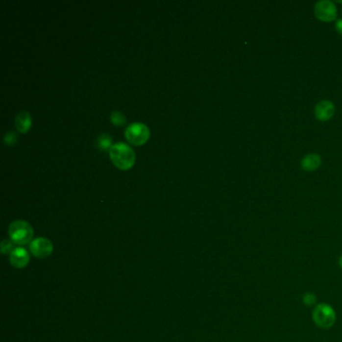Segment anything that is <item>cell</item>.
<instances>
[{
  "instance_id": "obj_1",
  "label": "cell",
  "mask_w": 342,
  "mask_h": 342,
  "mask_svg": "<svg viewBox=\"0 0 342 342\" xmlns=\"http://www.w3.org/2000/svg\"><path fill=\"white\" fill-rule=\"evenodd\" d=\"M112 162L121 170H127L136 162V154L131 146L123 142L116 143L110 148Z\"/></svg>"
},
{
  "instance_id": "obj_2",
  "label": "cell",
  "mask_w": 342,
  "mask_h": 342,
  "mask_svg": "<svg viewBox=\"0 0 342 342\" xmlns=\"http://www.w3.org/2000/svg\"><path fill=\"white\" fill-rule=\"evenodd\" d=\"M8 234L11 241L19 246L30 244L33 237L32 226L24 220H15L8 228Z\"/></svg>"
},
{
  "instance_id": "obj_3",
  "label": "cell",
  "mask_w": 342,
  "mask_h": 342,
  "mask_svg": "<svg viewBox=\"0 0 342 342\" xmlns=\"http://www.w3.org/2000/svg\"><path fill=\"white\" fill-rule=\"evenodd\" d=\"M312 318L314 323L318 327L322 329H328L335 323L336 313L330 305L326 303H319L313 309Z\"/></svg>"
},
{
  "instance_id": "obj_4",
  "label": "cell",
  "mask_w": 342,
  "mask_h": 342,
  "mask_svg": "<svg viewBox=\"0 0 342 342\" xmlns=\"http://www.w3.org/2000/svg\"><path fill=\"white\" fill-rule=\"evenodd\" d=\"M124 136L129 143L141 146L145 144L149 137V130L147 124L140 122H135L126 126Z\"/></svg>"
},
{
  "instance_id": "obj_5",
  "label": "cell",
  "mask_w": 342,
  "mask_h": 342,
  "mask_svg": "<svg viewBox=\"0 0 342 342\" xmlns=\"http://www.w3.org/2000/svg\"><path fill=\"white\" fill-rule=\"evenodd\" d=\"M29 250L36 258L44 259L51 255L53 251V245L51 241L45 237H38L31 241L29 244Z\"/></svg>"
},
{
  "instance_id": "obj_6",
  "label": "cell",
  "mask_w": 342,
  "mask_h": 342,
  "mask_svg": "<svg viewBox=\"0 0 342 342\" xmlns=\"http://www.w3.org/2000/svg\"><path fill=\"white\" fill-rule=\"evenodd\" d=\"M315 15L318 19L322 21H332L336 18L337 9L333 2L328 1V0H322L315 4Z\"/></svg>"
},
{
  "instance_id": "obj_7",
  "label": "cell",
  "mask_w": 342,
  "mask_h": 342,
  "mask_svg": "<svg viewBox=\"0 0 342 342\" xmlns=\"http://www.w3.org/2000/svg\"><path fill=\"white\" fill-rule=\"evenodd\" d=\"M9 260L13 267L17 269H23L26 267L30 260V255L25 248H15L9 255Z\"/></svg>"
},
{
  "instance_id": "obj_8",
  "label": "cell",
  "mask_w": 342,
  "mask_h": 342,
  "mask_svg": "<svg viewBox=\"0 0 342 342\" xmlns=\"http://www.w3.org/2000/svg\"><path fill=\"white\" fill-rule=\"evenodd\" d=\"M334 104L329 100H321L315 106L314 114L317 120L324 122L328 121L334 115Z\"/></svg>"
},
{
  "instance_id": "obj_9",
  "label": "cell",
  "mask_w": 342,
  "mask_h": 342,
  "mask_svg": "<svg viewBox=\"0 0 342 342\" xmlns=\"http://www.w3.org/2000/svg\"><path fill=\"white\" fill-rule=\"evenodd\" d=\"M32 124V118L26 111L19 112L15 117V126L20 133H26Z\"/></svg>"
},
{
  "instance_id": "obj_10",
  "label": "cell",
  "mask_w": 342,
  "mask_h": 342,
  "mask_svg": "<svg viewBox=\"0 0 342 342\" xmlns=\"http://www.w3.org/2000/svg\"><path fill=\"white\" fill-rule=\"evenodd\" d=\"M321 165V158L317 154H309L306 155L302 160H301V168L307 172H312L316 169L319 168V166Z\"/></svg>"
},
{
  "instance_id": "obj_11",
  "label": "cell",
  "mask_w": 342,
  "mask_h": 342,
  "mask_svg": "<svg viewBox=\"0 0 342 342\" xmlns=\"http://www.w3.org/2000/svg\"><path fill=\"white\" fill-rule=\"evenodd\" d=\"M97 143H98V147L102 148V149H105V148H111L112 147V138L109 134H101L98 136V140H97Z\"/></svg>"
},
{
  "instance_id": "obj_12",
  "label": "cell",
  "mask_w": 342,
  "mask_h": 342,
  "mask_svg": "<svg viewBox=\"0 0 342 342\" xmlns=\"http://www.w3.org/2000/svg\"><path fill=\"white\" fill-rule=\"evenodd\" d=\"M125 121H126L125 116L121 112H113L111 114V122L117 125L123 124Z\"/></svg>"
},
{
  "instance_id": "obj_13",
  "label": "cell",
  "mask_w": 342,
  "mask_h": 342,
  "mask_svg": "<svg viewBox=\"0 0 342 342\" xmlns=\"http://www.w3.org/2000/svg\"><path fill=\"white\" fill-rule=\"evenodd\" d=\"M316 301H317V297H316V295L313 294V293L307 292V293H305V294L303 295V297H302V302H303L306 306H308V307L314 305V304L316 303Z\"/></svg>"
},
{
  "instance_id": "obj_14",
  "label": "cell",
  "mask_w": 342,
  "mask_h": 342,
  "mask_svg": "<svg viewBox=\"0 0 342 342\" xmlns=\"http://www.w3.org/2000/svg\"><path fill=\"white\" fill-rule=\"evenodd\" d=\"M3 140H4V143L7 146H12V145H14L17 142L18 135L16 133H14V132H8V133L5 134Z\"/></svg>"
},
{
  "instance_id": "obj_15",
  "label": "cell",
  "mask_w": 342,
  "mask_h": 342,
  "mask_svg": "<svg viewBox=\"0 0 342 342\" xmlns=\"http://www.w3.org/2000/svg\"><path fill=\"white\" fill-rule=\"evenodd\" d=\"M13 242L12 241H8V240H4L2 243H1V251L3 254H11V252L15 249L13 248Z\"/></svg>"
},
{
  "instance_id": "obj_16",
  "label": "cell",
  "mask_w": 342,
  "mask_h": 342,
  "mask_svg": "<svg viewBox=\"0 0 342 342\" xmlns=\"http://www.w3.org/2000/svg\"><path fill=\"white\" fill-rule=\"evenodd\" d=\"M335 27H336V30L342 35V19H338V20H337Z\"/></svg>"
},
{
  "instance_id": "obj_17",
  "label": "cell",
  "mask_w": 342,
  "mask_h": 342,
  "mask_svg": "<svg viewBox=\"0 0 342 342\" xmlns=\"http://www.w3.org/2000/svg\"><path fill=\"white\" fill-rule=\"evenodd\" d=\"M338 264H339L340 268H342V255L340 256V258H339V260H338Z\"/></svg>"
}]
</instances>
